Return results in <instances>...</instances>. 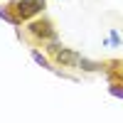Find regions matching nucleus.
I'll return each instance as SVG.
<instances>
[{"label": "nucleus", "instance_id": "obj_6", "mask_svg": "<svg viewBox=\"0 0 123 123\" xmlns=\"http://www.w3.org/2000/svg\"><path fill=\"white\" fill-rule=\"evenodd\" d=\"M0 17H3V20H7L10 25H17V22H20V20H17L12 12H10V7H0Z\"/></svg>", "mask_w": 123, "mask_h": 123}, {"label": "nucleus", "instance_id": "obj_8", "mask_svg": "<svg viewBox=\"0 0 123 123\" xmlns=\"http://www.w3.org/2000/svg\"><path fill=\"white\" fill-rule=\"evenodd\" d=\"M108 91H111V96L123 98V84H111V86H108Z\"/></svg>", "mask_w": 123, "mask_h": 123}, {"label": "nucleus", "instance_id": "obj_1", "mask_svg": "<svg viewBox=\"0 0 123 123\" xmlns=\"http://www.w3.org/2000/svg\"><path fill=\"white\" fill-rule=\"evenodd\" d=\"M7 7L12 10V15L22 22V20H30V17L39 15L47 5H44V0H15V3H10Z\"/></svg>", "mask_w": 123, "mask_h": 123}, {"label": "nucleus", "instance_id": "obj_2", "mask_svg": "<svg viewBox=\"0 0 123 123\" xmlns=\"http://www.w3.org/2000/svg\"><path fill=\"white\" fill-rule=\"evenodd\" d=\"M27 32L32 35V37H37V39H49V42L57 37V30H54V25H52V20H47V17L32 20V22L27 25Z\"/></svg>", "mask_w": 123, "mask_h": 123}, {"label": "nucleus", "instance_id": "obj_3", "mask_svg": "<svg viewBox=\"0 0 123 123\" xmlns=\"http://www.w3.org/2000/svg\"><path fill=\"white\" fill-rule=\"evenodd\" d=\"M52 54H54V62L59 67H76L79 64V54L71 52V49H67V47H59L57 52H52Z\"/></svg>", "mask_w": 123, "mask_h": 123}, {"label": "nucleus", "instance_id": "obj_7", "mask_svg": "<svg viewBox=\"0 0 123 123\" xmlns=\"http://www.w3.org/2000/svg\"><path fill=\"white\" fill-rule=\"evenodd\" d=\"M106 44H111V47H121V37H118L116 30H111V37L106 39Z\"/></svg>", "mask_w": 123, "mask_h": 123}, {"label": "nucleus", "instance_id": "obj_4", "mask_svg": "<svg viewBox=\"0 0 123 123\" xmlns=\"http://www.w3.org/2000/svg\"><path fill=\"white\" fill-rule=\"evenodd\" d=\"M79 67L84 69V71H101V69H104L101 62H91V59H86V57H79Z\"/></svg>", "mask_w": 123, "mask_h": 123}, {"label": "nucleus", "instance_id": "obj_5", "mask_svg": "<svg viewBox=\"0 0 123 123\" xmlns=\"http://www.w3.org/2000/svg\"><path fill=\"white\" fill-rule=\"evenodd\" d=\"M32 59L37 62L39 67H44V69H52V67H49V62H47V57H44L42 52H37V49H32Z\"/></svg>", "mask_w": 123, "mask_h": 123}]
</instances>
